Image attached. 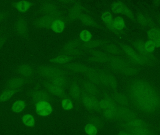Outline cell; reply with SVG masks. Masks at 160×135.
I'll return each mask as SVG.
<instances>
[{"mask_svg":"<svg viewBox=\"0 0 160 135\" xmlns=\"http://www.w3.org/2000/svg\"><path fill=\"white\" fill-rule=\"evenodd\" d=\"M133 98L142 113L149 116L160 111V97L150 85L140 82L134 85L132 89Z\"/></svg>","mask_w":160,"mask_h":135,"instance_id":"cell-1","label":"cell"},{"mask_svg":"<svg viewBox=\"0 0 160 135\" xmlns=\"http://www.w3.org/2000/svg\"><path fill=\"white\" fill-rule=\"evenodd\" d=\"M52 109L51 106L49 103L44 101L38 102L36 105L37 113L39 116H48L51 114Z\"/></svg>","mask_w":160,"mask_h":135,"instance_id":"cell-2","label":"cell"},{"mask_svg":"<svg viewBox=\"0 0 160 135\" xmlns=\"http://www.w3.org/2000/svg\"><path fill=\"white\" fill-rule=\"evenodd\" d=\"M18 71L20 75L25 77L30 76L32 74V68L26 65H22L19 67Z\"/></svg>","mask_w":160,"mask_h":135,"instance_id":"cell-3","label":"cell"},{"mask_svg":"<svg viewBox=\"0 0 160 135\" xmlns=\"http://www.w3.org/2000/svg\"><path fill=\"white\" fill-rule=\"evenodd\" d=\"M64 23L60 20H56L52 23V29L56 33H62L64 29Z\"/></svg>","mask_w":160,"mask_h":135,"instance_id":"cell-4","label":"cell"},{"mask_svg":"<svg viewBox=\"0 0 160 135\" xmlns=\"http://www.w3.org/2000/svg\"><path fill=\"white\" fill-rule=\"evenodd\" d=\"M112 10L115 13H128L129 10L120 3H116L113 4Z\"/></svg>","mask_w":160,"mask_h":135,"instance_id":"cell-5","label":"cell"},{"mask_svg":"<svg viewBox=\"0 0 160 135\" xmlns=\"http://www.w3.org/2000/svg\"><path fill=\"white\" fill-rule=\"evenodd\" d=\"M22 84H23L22 80L20 78H16L9 80L8 83V86L10 88L15 89L20 87L22 86Z\"/></svg>","mask_w":160,"mask_h":135,"instance_id":"cell-6","label":"cell"},{"mask_svg":"<svg viewBox=\"0 0 160 135\" xmlns=\"http://www.w3.org/2000/svg\"><path fill=\"white\" fill-rule=\"evenodd\" d=\"M25 107V104L22 101H18L15 102L12 105V109L13 112L16 113L21 112Z\"/></svg>","mask_w":160,"mask_h":135,"instance_id":"cell-7","label":"cell"},{"mask_svg":"<svg viewBox=\"0 0 160 135\" xmlns=\"http://www.w3.org/2000/svg\"><path fill=\"white\" fill-rule=\"evenodd\" d=\"M31 6V3L28 1H22L17 3L16 5V8L20 12H25Z\"/></svg>","mask_w":160,"mask_h":135,"instance_id":"cell-8","label":"cell"},{"mask_svg":"<svg viewBox=\"0 0 160 135\" xmlns=\"http://www.w3.org/2000/svg\"><path fill=\"white\" fill-rule=\"evenodd\" d=\"M22 121L25 126L32 127L34 125L35 119L32 115L26 114L22 117Z\"/></svg>","mask_w":160,"mask_h":135,"instance_id":"cell-9","label":"cell"},{"mask_svg":"<svg viewBox=\"0 0 160 135\" xmlns=\"http://www.w3.org/2000/svg\"><path fill=\"white\" fill-rule=\"evenodd\" d=\"M148 36L151 40H160V29L158 28H154L148 32Z\"/></svg>","mask_w":160,"mask_h":135,"instance_id":"cell-10","label":"cell"},{"mask_svg":"<svg viewBox=\"0 0 160 135\" xmlns=\"http://www.w3.org/2000/svg\"><path fill=\"white\" fill-rule=\"evenodd\" d=\"M130 126L133 130L139 129L142 127L147 126L146 123L142 120L136 119L132 121L129 123Z\"/></svg>","mask_w":160,"mask_h":135,"instance_id":"cell-11","label":"cell"},{"mask_svg":"<svg viewBox=\"0 0 160 135\" xmlns=\"http://www.w3.org/2000/svg\"><path fill=\"white\" fill-rule=\"evenodd\" d=\"M16 28L18 33L21 34H25L26 31V26L25 23L22 20H19L16 22Z\"/></svg>","mask_w":160,"mask_h":135,"instance_id":"cell-12","label":"cell"},{"mask_svg":"<svg viewBox=\"0 0 160 135\" xmlns=\"http://www.w3.org/2000/svg\"><path fill=\"white\" fill-rule=\"evenodd\" d=\"M108 109L104 111V115H105L106 117L108 118H112L114 117L116 114V108L112 104L110 103Z\"/></svg>","mask_w":160,"mask_h":135,"instance_id":"cell-13","label":"cell"},{"mask_svg":"<svg viewBox=\"0 0 160 135\" xmlns=\"http://www.w3.org/2000/svg\"><path fill=\"white\" fill-rule=\"evenodd\" d=\"M14 92L13 90H9L3 92L0 95V102H4L9 100L14 95Z\"/></svg>","mask_w":160,"mask_h":135,"instance_id":"cell-14","label":"cell"},{"mask_svg":"<svg viewBox=\"0 0 160 135\" xmlns=\"http://www.w3.org/2000/svg\"><path fill=\"white\" fill-rule=\"evenodd\" d=\"M149 130L148 126L133 130V135H149Z\"/></svg>","mask_w":160,"mask_h":135,"instance_id":"cell-15","label":"cell"},{"mask_svg":"<svg viewBox=\"0 0 160 135\" xmlns=\"http://www.w3.org/2000/svg\"><path fill=\"white\" fill-rule=\"evenodd\" d=\"M113 25L116 29L122 30L125 26V22L121 17H118L114 21Z\"/></svg>","mask_w":160,"mask_h":135,"instance_id":"cell-16","label":"cell"},{"mask_svg":"<svg viewBox=\"0 0 160 135\" xmlns=\"http://www.w3.org/2000/svg\"><path fill=\"white\" fill-rule=\"evenodd\" d=\"M102 19L104 22L106 23L108 25L114 27L113 22L112 18L111 13L109 12H105L102 15Z\"/></svg>","mask_w":160,"mask_h":135,"instance_id":"cell-17","label":"cell"},{"mask_svg":"<svg viewBox=\"0 0 160 135\" xmlns=\"http://www.w3.org/2000/svg\"><path fill=\"white\" fill-rule=\"evenodd\" d=\"M85 132L88 135H96L97 134V128L92 124H88L85 127Z\"/></svg>","mask_w":160,"mask_h":135,"instance_id":"cell-18","label":"cell"},{"mask_svg":"<svg viewBox=\"0 0 160 135\" xmlns=\"http://www.w3.org/2000/svg\"><path fill=\"white\" fill-rule=\"evenodd\" d=\"M80 38L82 40L85 42H88L91 39L92 35L87 30H84L80 34Z\"/></svg>","mask_w":160,"mask_h":135,"instance_id":"cell-19","label":"cell"},{"mask_svg":"<svg viewBox=\"0 0 160 135\" xmlns=\"http://www.w3.org/2000/svg\"><path fill=\"white\" fill-rule=\"evenodd\" d=\"M155 48L156 46L153 40H150L147 41L145 45V50L148 52H152L155 50Z\"/></svg>","mask_w":160,"mask_h":135,"instance_id":"cell-20","label":"cell"},{"mask_svg":"<svg viewBox=\"0 0 160 135\" xmlns=\"http://www.w3.org/2000/svg\"><path fill=\"white\" fill-rule=\"evenodd\" d=\"M83 102L86 106L90 107V108L96 106L97 105L96 101L92 98H89V97L84 98V99H83Z\"/></svg>","mask_w":160,"mask_h":135,"instance_id":"cell-21","label":"cell"},{"mask_svg":"<svg viewBox=\"0 0 160 135\" xmlns=\"http://www.w3.org/2000/svg\"><path fill=\"white\" fill-rule=\"evenodd\" d=\"M126 51L130 56H131L135 61H137V62H140L141 61V58L139 57V55L130 48H126Z\"/></svg>","mask_w":160,"mask_h":135,"instance_id":"cell-22","label":"cell"},{"mask_svg":"<svg viewBox=\"0 0 160 135\" xmlns=\"http://www.w3.org/2000/svg\"><path fill=\"white\" fill-rule=\"evenodd\" d=\"M62 106L65 110H70L73 108V104L70 100L65 99L62 101Z\"/></svg>","mask_w":160,"mask_h":135,"instance_id":"cell-23","label":"cell"},{"mask_svg":"<svg viewBox=\"0 0 160 135\" xmlns=\"http://www.w3.org/2000/svg\"><path fill=\"white\" fill-rule=\"evenodd\" d=\"M68 58L66 56H60L54 59V62L59 63H65L68 61Z\"/></svg>","mask_w":160,"mask_h":135,"instance_id":"cell-24","label":"cell"},{"mask_svg":"<svg viewBox=\"0 0 160 135\" xmlns=\"http://www.w3.org/2000/svg\"><path fill=\"white\" fill-rule=\"evenodd\" d=\"M110 103L111 102L108 101L103 100V101H101L100 102V106L101 108L106 109V108H108Z\"/></svg>","mask_w":160,"mask_h":135,"instance_id":"cell-25","label":"cell"},{"mask_svg":"<svg viewBox=\"0 0 160 135\" xmlns=\"http://www.w3.org/2000/svg\"><path fill=\"white\" fill-rule=\"evenodd\" d=\"M51 91L53 93L56 94H60L62 92V90L60 88L57 86H52L51 88Z\"/></svg>","mask_w":160,"mask_h":135,"instance_id":"cell-26","label":"cell"},{"mask_svg":"<svg viewBox=\"0 0 160 135\" xmlns=\"http://www.w3.org/2000/svg\"><path fill=\"white\" fill-rule=\"evenodd\" d=\"M5 41L6 39L4 38H0V50H1V49L2 48L3 46L4 45Z\"/></svg>","mask_w":160,"mask_h":135,"instance_id":"cell-27","label":"cell"},{"mask_svg":"<svg viewBox=\"0 0 160 135\" xmlns=\"http://www.w3.org/2000/svg\"><path fill=\"white\" fill-rule=\"evenodd\" d=\"M154 42L155 43L156 48H159L160 47V40H155Z\"/></svg>","mask_w":160,"mask_h":135,"instance_id":"cell-28","label":"cell"},{"mask_svg":"<svg viewBox=\"0 0 160 135\" xmlns=\"http://www.w3.org/2000/svg\"><path fill=\"white\" fill-rule=\"evenodd\" d=\"M5 15L4 13H0V22L4 18H5Z\"/></svg>","mask_w":160,"mask_h":135,"instance_id":"cell-29","label":"cell"},{"mask_svg":"<svg viewBox=\"0 0 160 135\" xmlns=\"http://www.w3.org/2000/svg\"><path fill=\"white\" fill-rule=\"evenodd\" d=\"M128 133H126L125 132H121L120 133V134H119V135H128Z\"/></svg>","mask_w":160,"mask_h":135,"instance_id":"cell-30","label":"cell"},{"mask_svg":"<svg viewBox=\"0 0 160 135\" xmlns=\"http://www.w3.org/2000/svg\"><path fill=\"white\" fill-rule=\"evenodd\" d=\"M128 135H133L132 134H128Z\"/></svg>","mask_w":160,"mask_h":135,"instance_id":"cell-31","label":"cell"}]
</instances>
